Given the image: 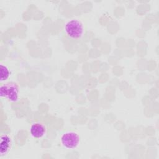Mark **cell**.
I'll return each mask as SVG.
<instances>
[{
  "label": "cell",
  "mask_w": 159,
  "mask_h": 159,
  "mask_svg": "<svg viewBox=\"0 0 159 159\" xmlns=\"http://www.w3.org/2000/svg\"><path fill=\"white\" fill-rule=\"evenodd\" d=\"M64 30L67 35L73 39H81L84 33V26L79 19H71L65 25Z\"/></svg>",
  "instance_id": "1"
},
{
  "label": "cell",
  "mask_w": 159,
  "mask_h": 159,
  "mask_svg": "<svg viewBox=\"0 0 159 159\" xmlns=\"http://www.w3.org/2000/svg\"><path fill=\"white\" fill-rule=\"evenodd\" d=\"M19 86L14 82L7 83L1 86L0 96L2 98H6L10 101H17L19 97Z\"/></svg>",
  "instance_id": "2"
},
{
  "label": "cell",
  "mask_w": 159,
  "mask_h": 159,
  "mask_svg": "<svg viewBox=\"0 0 159 159\" xmlns=\"http://www.w3.org/2000/svg\"><path fill=\"white\" fill-rule=\"evenodd\" d=\"M61 142L63 147L68 149L76 148L80 142V137L78 133L68 131L64 133L61 137Z\"/></svg>",
  "instance_id": "3"
},
{
  "label": "cell",
  "mask_w": 159,
  "mask_h": 159,
  "mask_svg": "<svg viewBox=\"0 0 159 159\" xmlns=\"http://www.w3.org/2000/svg\"><path fill=\"white\" fill-rule=\"evenodd\" d=\"M47 129L45 126L40 122H35L32 124L30 128V132L34 138H41L45 135Z\"/></svg>",
  "instance_id": "4"
},
{
  "label": "cell",
  "mask_w": 159,
  "mask_h": 159,
  "mask_svg": "<svg viewBox=\"0 0 159 159\" xmlns=\"http://www.w3.org/2000/svg\"><path fill=\"white\" fill-rule=\"evenodd\" d=\"M12 144L11 138L7 134H2L0 139V155L3 156L6 155L11 149Z\"/></svg>",
  "instance_id": "5"
},
{
  "label": "cell",
  "mask_w": 159,
  "mask_h": 159,
  "mask_svg": "<svg viewBox=\"0 0 159 159\" xmlns=\"http://www.w3.org/2000/svg\"><path fill=\"white\" fill-rule=\"evenodd\" d=\"M10 75L9 68L4 65H1V81L6 80Z\"/></svg>",
  "instance_id": "6"
}]
</instances>
